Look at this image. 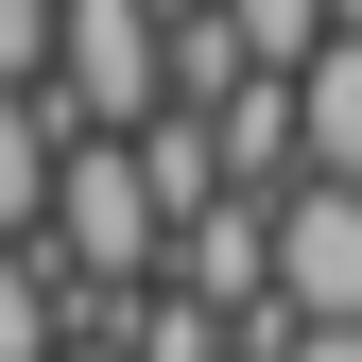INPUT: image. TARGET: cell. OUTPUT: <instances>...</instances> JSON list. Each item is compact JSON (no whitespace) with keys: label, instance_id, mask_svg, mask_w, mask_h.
I'll use <instances>...</instances> for the list:
<instances>
[{"label":"cell","instance_id":"obj_1","mask_svg":"<svg viewBox=\"0 0 362 362\" xmlns=\"http://www.w3.org/2000/svg\"><path fill=\"white\" fill-rule=\"evenodd\" d=\"M52 104H35V86H0V242H35V224H52Z\"/></svg>","mask_w":362,"mask_h":362},{"label":"cell","instance_id":"obj_2","mask_svg":"<svg viewBox=\"0 0 362 362\" xmlns=\"http://www.w3.org/2000/svg\"><path fill=\"white\" fill-rule=\"evenodd\" d=\"M69 328H52V259L35 242H0V362H52Z\"/></svg>","mask_w":362,"mask_h":362},{"label":"cell","instance_id":"obj_3","mask_svg":"<svg viewBox=\"0 0 362 362\" xmlns=\"http://www.w3.org/2000/svg\"><path fill=\"white\" fill-rule=\"evenodd\" d=\"M52 35H69V0H0V86L52 104Z\"/></svg>","mask_w":362,"mask_h":362},{"label":"cell","instance_id":"obj_4","mask_svg":"<svg viewBox=\"0 0 362 362\" xmlns=\"http://www.w3.org/2000/svg\"><path fill=\"white\" fill-rule=\"evenodd\" d=\"M328 35H362V0H328Z\"/></svg>","mask_w":362,"mask_h":362},{"label":"cell","instance_id":"obj_5","mask_svg":"<svg viewBox=\"0 0 362 362\" xmlns=\"http://www.w3.org/2000/svg\"><path fill=\"white\" fill-rule=\"evenodd\" d=\"M69 362H121V345H69Z\"/></svg>","mask_w":362,"mask_h":362}]
</instances>
